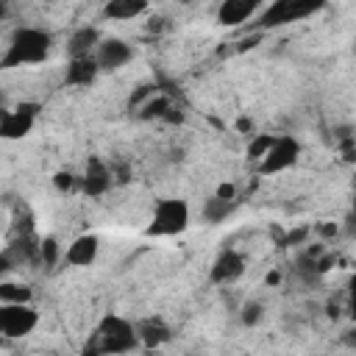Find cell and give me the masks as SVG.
Masks as SVG:
<instances>
[{
	"instance_id": "6da1fadb",
	"label": "cell",
	"mask_w": 356,
	"mask_h": 356,
	"mask_svg": "<svg viewBox=\"0 0 356 356\" xmlns=\"http://www.w3.org/2000/svg\"><path fill=\"white\" fill-rule=\"evenodd\" d=\"M53 47V36L44 28L36 25H22L11 33L6 53L0 58L3 70H14V67H31V64H42L50 56Z\"/></svg>"
},
{
	"instance_id": "7a4b0ae2",
	"label": "cell",
	"mask_w": 356,
	"mask_h": 356,
	"mask_svg": "<svg viewBox=\"0 0 356 356\" xmlns=\"http://www.w3.org/2000/svg\"><path fill=\"white\" fill-rule=\"evenodd\" d=\"M139 345L136 325L120 314H106L97 325V350L106 356H122L131 353Z\"/></svg>"
},
{
	"instance_id": "3957f363",
	"label": "cell",
	"mask_w": 356,
	"mask_h": 356,
	"mask_svg": "<svg viewBox=\"0 0 356 356\" xmlns=\"http://www.w3.org/2000/svg\"><path fill=\"white\" fill-rule=\"evenodd\" d=\"M186 228H189V203L181 197H164L156 203L145 234L147 236H178Z\"/></svg>"
},
{
	"instance_id": "277c9868",
	"label": "cell",
	"mask_w": 356,
	"mask_h": 356,
	"mask_svg": "<svg viewBox=\"0 0 356 356\" xmlns=\"http://www.w3.org/2000/svg\"><path fill=\"white\" fill-rule=\"evenodd\" d=\"M300 153H303L300 142L295 136H289V134H281V136H275V142L267 150V156L256 164V170H259V175H278V172L295 167Z\"/></svg>"
},
{
	"instance_id": "5b68a950",
	"label": "cell",
	"mask_w": 356,
	"mask_h": 356,
	"mask_svg": "<svg viewBox=\"0 0 356 356\" xmlns=\"http://www.w3.org/2000/svg\"><path fill=\"white\" fill-rule=\"evenodd\" d=\"M39 325V312L31 303H0V334L6 339H22Z\"/></svg>"
},
{
	"instance_id": "8992f818",
	"label": "cell",
	"mask_w": 356,
	"mask_h": 356,
	"mask_svg": "<svg viewBox=\"0 0 356 356\" xmlns=\"http://www.w3.org/2000/svg\"><path fill=\"white\" fill-rule=\"evenodd\" d=\"M36 117H39V103L22 100L19 106H14L11 111L3 114V120H0V136L8 139V142L28 136L33 131V125H36Z\"/></svg>"
},
{
	"instance_id": "52a82bcc",
	"label": "cell",
	"mask_w": 356,
	"mask_h": 356,
	"mask_svg": "<svg viewBox=\"0 0 356 356\" xmlns=\"http://www.w3.org/2000/svg\"><path fill=\"white\" fill-rule=\"evenodd\" d=\"M320 8V3H303V0H275L273 6H267L264 8V14H261V25L264 28H275V25H286V22H295V19H303V17H309L312 11H317Z\"/></svg>"
},
{
	"instance_id": "ba28073f",
	"label": "cell",
	"mask_w": 356,
	"mask_h": 356,
	"mask_svg": "<svg viewBox=\"0 0 356 356\" xmlns=\"http://www.w3.org/2000/svg\"><path fill=\"white\" fill-rule=\"evenodd\" d=\"M131 58H134V47L125 39H120V36H103V42L95 50V61H97L100 72L122 70Z\"/></svg>"
},
{
	"instance_id": "9c48e42d",
	"label": "cell",
	"mask_w": 356,
	"mask_h": 356,
	"mask_svg": "<svg viewBox=\"0 0 356 356\" xmlns=\"http://www.w3.org/2000/svg\"><path fill=\"white\" fill-rule=\"evenodd\" d=\"M242 273H245V256H242L239 250H234V248H225V250H220L217 259L211 261L209 278H211V284H217V286H228V284L239 281Z\"/></svg>"
},
{
	"instance_id": "30bf717a",
	"label": "cell",
	"mask_w": 356,
	"mask_h": 356,
	"mask_svg": "<svg viewBox=\"0 0 356 356\" xmlns=\"http://www.w3.org/2000/svg\"><path fill=\"white\" fill-rule=\"evenodd\" d=\"M111 184H114V172L100 159H89L86 170H83V178H81V189L89 197H100V195H106L111 189Z\"/></svg>"
},
{
	"instance_id": "8fae6325",
	"label": "cell",
	"mask_w": 356,
	"mask_h": 356,
	"mask_svg": "<svg viewBox=\"0 0 356 356\" xmlns=\"http://www.w3.org/2000/svg\"><path fill=\"white\" fill-rule=\"evenodd\" d=\"M97 253H100L97 234H81L67 248V264H72V267H92L97 261Z\"/></svg>"
},
{
	"instance_id": "7c38bea8",
	"label": "cell",
	"mask_w": 356,
	"mask_h": 356,
	"mask_svg": "<svg viewBox=\"0 0 356 356\" xmlns=\"http://www.w3.org/2000/svg\"><path fill=\"white\" fill-rule=\"evenodd\" d=\"M259 14V3L253 0H225L217 8V22L225 28H236L242 22H250Z\"/></svg>"
},
{
	"instance_id": "4fadbf2b",
	"label": "cell",
	"mask_w": 356,
	"mask_h": 356,
	"mask_svg": "<svg viewBox=\"0 0 356 356\" xmlns=\"http://www.w3.org/2000/svg\"><path fill=\"white\" fill-rule=\"evenodd\" d=\"M103 42L100 31L95 25H81L78 31H72V36L67 39V56L70 58H86V56H95L97 44Z\"/></svg>"
},
{
	"instance_id": "5bb4252c",
	"label": "cell",
	"mask_w": 356,
	"mask_h": 356,
	"mask_svg": "<svg viewBox=\"0 0 356 356\" xmlns=\"http://www.w3.org/2000/svg\"><path fill=\"white\" fill-rule=\"evenodd\" d=\"M136 337H139V345L142 348H161L164 342H170V337H172V331H170V325L161 320V317H147V320H142V323H136Z\"/></svg>"
},
{
	"instance_id": "9a60e30c",
	"label": "cell",
	"mask_w": 356,
	"mask_h": 356,
	"mask_svg": "<svg viewBox=\"0 0 356 356\" xmlns=\"http://www.w3.org/2000/svg\"><path fill=\"white\" fill-rule=\"evenodd\" d=\"M97 72H100V67H97L95 56H86V58H70L67 72H64V81H67L70 86H89V83H95Z\"/></svg>"
},
{
	"instance_id": "2e32d148",
	"label": "cell",
	"mask_w": 356,
	"mask_h": 356,
	"mask_svg": "<svg viewBox=\"0 0 356 356\" xmlns=\"http://www.w3.org/2000/svg\"><path fill=\"white\" fill-rule=\"evenodd\" d=\"M145 11H147L145 0H111V3L103 6V17L106 19H120V22L134 19V17L145 14Z\"/></svg>"
},
{
	"instance_id": "e0dca14e",
	"label": "cell",
	"mask_w": 356,
	"mask_h": 356,
	"mask_svg": "<svg viewBox=\"0 0 356 356\" xmlns=\"http://www.w3.org/2000/svg\"><path fill=\"white\" fill-rule=\"evenodd\" d=\"M234 211H236V200H222V197H217V195L206 197V200H203V209H200L203 220H206V222H211V225L225 222Z\"/></svg>"
},
{
	"instance_id": "ac0fdd59",
	"label": "cell",
	"mask_w": 356,
	"mask_h": 356,
	"mask_svg": "<svg viewBox=\"0 0 356 356\" xmlns=\"http://www.w3.org/2000/svg\"><path fill=\"white\" fill-rule=\"evenodd\" d=\"M33 289L22 281H3L0 284V303H31Z\"/></svg>"
},
{
	"instance_id": "d6986e66",
	"label": "cell",
	"mask_w": 356,
	"mask_h": 356,
	"mask_svg": "<svg viewBox=\"0 0 356 356\" xmlns=\"http://www.w3.org/2000/svg\"><path fill=\"white\" fill-rule=\"evenodd\" d=\"M273 142H275V136H273V134H253V136H250V142H248V147H245L248 159L259 164V161L267 156V150L273 147Z\"/></svg>"
},
{
	"instance_id": "ffe728a7",
	"label": "cell",
	"mask_w": 356,
	"mask_h": 356,
	"mask_svg": "<svg viewBox=\"0 0 356 356\" xmlns=\"http://www.w3.org/2000/svg\"><path fill=\"white\" fill-rule=\"evenodd\" d=\"M264 320V306L259 303V300H245V306L239 309V323L245 325V328H253V325H259Z\"/></svg>"
},
{
	"instance_id": "44dd1931",
	"label": "cell",
	"mask_w": 356,
	"mask_h": 356,
	"mask_svg": "<svg viewBox=\"0 0 356 356\" xmlns=\"http://www.w3.org/2000/svg\"><path fill=\"white\" fill-rule=\"evenodd\" d=\"M142 111H145V117H164V114H167V111H172V108H170V100L159 95V97H153L150 103H145V108H142Z\"/></svg>"
},
{
	"instance_id": "7402d4cb",
	"label": "cell",
	"mask_w": 356,
	"mask_h": 356,
	"mask_svg": "<svg viewBox=\"0 0 356 356\" xmlns=\"http://www.w3.org/2000/svg\"><path fill=\"white\" fill-rule=\"evenodd\" d=\"M75 181H78V178H75L70 170H61V172L53 175V184H56V189H61V192H70V189L75 186Z\"/></svg>"
},
{
	"instance_id": "603a6c76",
	"label": "cell",
	"mask_w": 356,
	"mask_h": 356,
	"mask_svg": "<svg viewBox=\"0 0 356 356\" xmlns=\"http://www.w3.org/2000/svg\"><path fill=\"white\" fill-rule=\"evenodd\" d=\"M56 256H58L56 239H44V242H42V259H44V264H53V261H56Z\"/></svg>"
},
{
	"instance_id": "cb8c5ba5",
	"label": "cell",
	"mask_w": 356,
	"mask_h": 356,
	"mask_svg": "<svg viewBox=\"0 0 356 356\" xmlns=\"http://www.w3.org/2000/svg\"><path fill=\"white\" fill-rule=\"evenodd\" d=\"M217 197H222V200H236V186L231 184V181H222L220 186H217V192H214Z\"/></svg>"
},
{
	"instance_id": "d4e9b609",
	"label": "cell",
	"mask_w": 356,
	"mask_h": 356,
	"mask_svg": "<svg viewBox=\"0 0 356 356\" xmlns=\"http://www.w3.org/2000/svg\"><path fill=\"white\" fill-rule=\"evenodd\" d=\"M339 339H342V345H345V348H350V350H356V325H350V328H345Z\"/></svg>"
},
{
	"instance_id": "484cf974",
	"label": "cell",
	"mask_w": 356,
	"mask_h": 356,
	"mask_svg": "<svg viewBox=\"0 0 356 356\" xmlns=\"http://www.w3.org/2000/svg\"><path fill=\"white\" fill-rule=\"evenodd\" d=\"M306 234H309V228H298V231H292V234L286 236V245H295V242H303V239H306Z\"/></svg>"
},
{
	"instance_id": "4316f807",
	"label": "cell",
	"mask_w": 356,
	"mask_h": 356,
	"mask_svg": "<svg viewBox=\"0 0 356 356\" xmlns=\"http://www.w3.org/2000/svg\"><path fill=\"white\" fill-rule=\"evenodd\" d=\"M348 295H350V314L356 320V275L350 278V286H348Z\"/></svg>"
},
{
	"instance_id": "83f0119b",
	"label": "cell",
	"mask_w": 356,
	"mask_h": 356,
	"mask_svg": "<svg viewBox=\"0 0 356 356\" xmlns=\"http://www.w3.org/2000/svg\"><path fill=\"white\" fill-rule=\"evenodd\" d=\"M236 131H239V134H253V122H250L248 117H239V120H236Z\"/></svg>"
},
{
	"instance_id": "f1b7e54d",
	"label": "cell",
	"mask_w": 356,
	"mask_h": 356,
	"mask_svg": "<svg viewBox=\"0 0 356 356\" xmlns=\"http://www.w3.org/2000/svg\"><path fill=\"white\" fill-rule=\"evenodd\" d=\"M256 42H259V33H256V36H250V39H242V42H239V50H250Z\"/></svg>"
},
{
	"instance_id": "f546056e",
	"label": "cell",
	"mask_w": 356,
	"mask_h": 356,
	"mask_svg": "<svg viewBox=\"0 0 356 356\" xmlns=\"http://www.w3.org/2000/svg\"><path fill=\"white\" fill-rule=\"evenodd\" d=\"M348 234H356V206H353V211L348 217Z\"/></svg>"
},
{
	"instance_id": "4dcf8cb0",
	"label": "cell",
	"mask_w": 356,
	"mask_h": 356,
	"mask_svg": "<svg viewBox=\"0 0 356 356\" xmlns=\"http://www.w3.org/2000/svg\"><path fill=\"white\" fill-rule=\"evenodd\" d=\"M278 281H281V275H278V273H270V275H267V284H270V286H275Z\"/></svg>"
},
{
	"instance_id": "1f68e13d",
	"label": "cell",
	"mask_w": 356,
	"mask_h": 356,
	"mask_svg": "<svg viewBox=\"0 0 356 356\" xmlns=\"http://www.w3.org/2000/svg\"><path fill=\"white\" fill-rule=\"evenodd\" d=\"M83 356H106V353H100L97 348H86V350H83Z\"/></svg>"
},
{
	"instance_id": "d6a6232c",
	"label": "cell",
	"mask_w": 356,
	"mask_h": 356,
	"mask_svg": "<svg viewBox=\"0 0 356 356\" xmlns=\"http://www.w3.org/2000/svg\"><path fill=\"white\" fill-rule=\"evenodd\" d=\"M353 56H356V42H353Z\"/></svg>"
}]
</instances>
